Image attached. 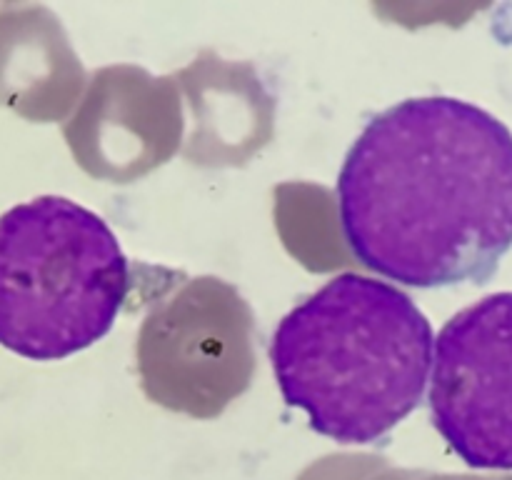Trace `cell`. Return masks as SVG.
I'll return each instance as SVG.
<instances>
[{
    "label": "cell",
    "mask_w": 512,
    "mask_h": 480,
    "mask_svg": "<svg viewBox=\"0 0 512 480\" xmlns=\"http://www.w3.org/2000/svg\"><path fill=\"white\" fill-rule=\"evenodd\" d=\"M360 265L420 290L483 285L512 248V130L450 95L370 118L335 183Z\"/></svg>",
    "instance_id": "1"
},
{
    "label": "cell",
    "mask_w": 512,
    "mask_h": 480,
    "mask_svg": "<svg viewBox=\"0 0 512 480\" xmlns=\"http://www.w3.org/2000/svg\"><path fill=\"white\" fill-rule=\"evenodd\" d=\"M433 345V325L408 293L340 273L280 320L270 363L283 400L315 433L370 445L420 405Z\"/></svg>",
    "instance_id": "2"
},
{
    "label": "cell",
    "mask_w": 512,
    "mask_h": 480,
    "mask_svg": "<svg viewBox=\"0 0 512 480\" xmlns=\"http://www.w3.org/2000/svg\"><path fill=\"white\" fill-rule=\"evenodd\" d=\"M130 293L118 235L85 205L40 195L0 215V345L63 360L113 330Z\"/></svg>",
    "instance_id": "3"
},
{
    "label": "cell",
    "mask_w": 512,
    "mask_h": 480,
    "mask_svg": "<svg viewBox=\"0 0 512 480\" xmlns=\"http://www.w3.org/2000/svg\"><path fill=\"white\" fill-rule=\"evenodd\" d=\"M430 415L475 470H512V290L455 313L433 345Z\"/></svg>",
    "instance_id": "4"
}]
</instances>
